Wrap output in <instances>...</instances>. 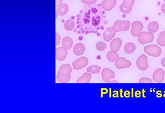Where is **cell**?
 Returning a JSON list of instances; mask_svg holds the SVG:
<instances>
[{"label": "cell", "mask_w": 165, "mask_h": 113, "mask_svg": "<svg viewBox=\"0 0 165 113\" xmlns=\"http://www.w3.org/2000/svg\"><path fill=\"white\" fill-rule=\"evenodd\" d=\"M103 14L99 6L92 5L84 6L78 16V28L84 33H93L101 28Z\"/></svg>", "instance_id": "cell-1"}, {"label": "cell", "mask_w": 165, "mask_h": 113, "mask_svg": "<svg viewBox=\"0 0 165 113\" xmlns=\"http://www.w3.org/2000/svg\"><path fill=\"white\" fill-rule=\"evenodd\" d=\"M144 51L149 56L157 57L161 53V49L156 45H148L145 46Z\"/></svg>", "instance_id": "cell-2"}, {"label": "cell", "mask_w": 165, "mask_h": 113, "mask_svg": "<svg viewBox=\"0 0 165 113\" xmlns=\"http://www.w3.org/2000/svg\"><path fill=\"white\" fill-rule=\"evenodd\" d=\"M154 39V35L150 32H142L138 35V42L141 45L151 43L153 41Z\"/></svg>", "instance_id": "cell-3"}, {"label": "cell", "mask_w": 165, "mask_h": 113, "mask_svg": "<svg viewBox=\"0 0 165 113\" xmlns=\"http://www.w3.org/2000/svg\"><path fill=\"white\" fill-rule=\"evenodd\" d=\"M131 22L128 20H118L115 22L113 27L117 32L127 31L129 30Z\"/></svg>", "instance_id": "cell-4"}, {"label": "cell", "mask_w": 165, "mask_h": 113, "mask_svg": "<svg viewBox=\"0 0 165 113\" xmlns=\"http://www.w3.org/2000/svg\"><path fill=\"white\" fill-rule=\"evenodd\" d=\"M89 60L85 57H81L75 60L72 64L73 67L76 70L84 68L88 65Z\"/></svg>", "instance_id": "cell-5"}, {"label": "cell", "mask_w": 165, "mask_h": 113, "mask_svg": "<svg viewBox=\"0 0 165 113\" xmlns=\"http://www.w3.org/2000/svg\"><path fill=\"white\" fill-rule=\"evenodd\" d=\"M136 65L138 69L142 71L146 70L148 68V58L145 55H141L137 60Z\"/></svg>", "instance_id": "cell-6"}, {"label": "cell", "mask_w": 165, "mask_h": 113, "mask_svg": "<svg viewBox=\"0 0 165 113\" xmlns=\"http://www.w3.org/2000/svg\"><path fill=\"white\" fill-rule=\"evenodd\" d=\"M115 74L114 71L109 68H104L102 71V79L105 83H109L110 81L115 78Z\"/></svg>", "instance_id": "cell-7"}, {"label": "cell", "mask_w": 165, "mask_h": 113, "mask_svg": "<svg viewBox=\"0 0 165 113\" xmlns=\"http://www.w3.org/2000/svg\"><path fill=\"white\" fill-rule=\"evenodd\" d=\"M115 65L118 69L127 68L131 65V62L126 59L124 57H119L115 61Z\"/></svg>", "instance_id": "cell-8"}, {"label": "cell", "mask_w": 165, "mask_h": 113, "mask_svg": "<svg viewBox=\"0 0 165 113\" xmlns=\"http://www.w3.org/2000/svg\"><path fill=\"white\" fill-rule=\"evenodd\" d=\"M134 0H123V3L120 6V10L122 13H130L132 11V7L134 4Z\"/></svg>", "instance_id": "cell-9"}, {"label": "cell", "mask_w": 165, "mask_h": 113, "mask_svg": "<svg viewBox=\"0 0 165 113\" xmlns=\"http://www.w3.org/2000/svg\"><path fill=\"white\" fill-rule=\"evenodd\" d=\"M143 24L140 21H135L133 22L132 26L131 31V35L134 37H137L143 29Z\"/></svg>", "instance_id": "cell-10"}, {"label": "cell", "mask_w": 165, "mask_h": 113, "mask_svg": "<svg viewBox=\"0 0 165 113\" xmlns=\"http://www.w3.org/2000/svg\"><path fill=\"white\" fill-rule=\"evenodd\" d=\"M165 71L161 68L156 70L153 73V79L156 83H161L165 78Z\"/></svg>", "instance_id": "cell-11"}, {"label": "cell", "mask_w": 165, "mask_h": 113, "mask_svg": "<svg viewBox=\"0 0 165 113\" xmlns=\"http://www.w3.org/2000/svg\"><path fill=\"white\" fill-rule=\"evenodd\" d=\"M67 49L64 47H59L56 48L55 50V58L58 61H63L66 59L68 54Z\"/></svg>", "instance_id": "cell-12"}, {"label": "cell", "mask_w": 165, "mask_h": 113, "mask_svg": "<svg viewBox=\"0 0 165 113\" xmlns=\"http://www.w3.org/2000/svg\"><path fill=\"white\" fill-rule=\"evenodd\" d=\"M116 31L115 28L113 27H109L104 32L103 35V37L104 40L107 42H109L114 38L116 35Z\"/></svg>", "instance_id": "cell-13"}, {"label": "cell", "mask_w": 165, "mask_h": 113, "mask_svg": "<svg viewBox=\"0 0 165 113\" xmlns=\"http://www.w3.org/2000/svg\"><path fill=\"white\" fill-rule=\"evenodd\" d=\"M116 0H104L102 2V8L107 11H109L116 5Z\"/></svg>", "instance_id": "cell-14"}, {"label": "cell", "mask_w": 165, "mask_h": 113, "mask_svg": "<svg viewBox=\"0 0 165 113\" xmlns=\"http://www.w3.org/2000/svg\"><path fill=\"white\" fill-rule=\"evenodd\" d=\"M122 45V40L119 38H115L110 43V47L111 50L118 52Z\"/></svg>", "instance_id": "cell-15"}, {"label": "cell", "mask_w": 165, "mask_h": 113, "mask_svg": "<svg viewBox=\"0 0 165 113\" xmlns=\"http://www.w3.org/2000/svg\"><path fill=\"white\" fill-rule=\"evenodd\" d=\"M72 71V67L70 65L63 64L60 66L58 72L62 75L68 76L71 74Z\"/></svg>", "instance_id": "cell-16"}, {"label": "cell", "mask_w": 165, "mask_h": 113, "mask_svg": "<svg viewBox=\"0 0 165 113\" xmlns=\"http://www.w3.org/2000/svg\"><path fill=\"white\" fill-rule=\"evenodd\" d=\"M85 48L84 45L81 43L76 44L73 48L74 54L77 56L82 55L85 51Z\"/></svg>", "instance_id": "cell-17"}, {"label": "cell", "mask_w": 165, "mask_h": 113, "mask_svg": "<svg viewBox=\"0 0 165 113\" xmlns=\"http://www.w3.org/2000/svg\"><path fill=\"white\" fill-rule=\"evenodd\" d=\"M68 10L69 7L68 5L65 3H64L59 7H58L56 9L55 13H56V15L62 16L66 15L68 13Z\"/></svg>", "instance_id": "cell-18"}, {"label": "cell", "mask_w": 165, "mask_h": 113, "mask_svg": "<svg viewBox=\"0 0 165 113\" xmlns=\"http://www.w3.org/2000/svg\"><path fill=\"white\" fill-rule=\"evenodd\" d=\"M92 79V75L89 72L84 74L77 81L78 83H89Z\"/></svg>", "instance_id": "cell-19"}, {"label": "cell", "mask_w": 165, "mask_h": 113, "mask_svg": "<svg viewBox=\"0 0 165 113\" xmlns=\"http://www.w3.org/2000/svg\"><path fill=\"white\" fill-rule=\"evenodd\" d=\"M73 40L71 38L65 37L63 39L62 45L67 50H70L73 45Z\"/></svg>", "instance_id": "cell-20"}, {"label": "cell", "mask_w": 165, "mask_h": 113, "mask_svg": "<svg viewBox=\"0 0 165 113\" xmlns=\"http://www.w3.org/2000/svg\"><path fill=\"white\" fill-rule=\"evenodd\" d=\"M71 78V75L68 76H64L58 72L56 75V79L59 83H66L70 81Z\"/></svg>", "instance_id": "cell-21"}, {"label": "cell", "mask_w": 165, "mask_h": 113, "mask_svg": "<svg viewBox=\"0 0 165 113\" xmlns=\"http://www.w3.org/2000/svg\"><path fill=\"white\" fill-rule=\"evenodd\" d=\"M107 57L108 61L111 62H114L117 58H119V55L117 54V52L111 50L108 52Z\"/></svg>", "instance_id": "cell-22"}, {"label": "cell", "mask_w": 165, "mask_h": 113, "mask_svg": "<svg viewBox=\"0 0 165 113\" xmlns=\"http://www.w3.org/2000/svg\"><path fill=\"white\" fill-rule=\"evenodd\" d=\"M136 50L135 45L133 43H128L124 46V50L126 53L128 54L133 53Z\"/></svg>", "instance_id": "cell-23"}, {"label": "cell", "mask_w": 165, "mask_h": 113, "mask_svg": "<svg viewBox=\"0 0 165 113\" xmlns=\"http://www.w3.org/2000/svg\"><path fill=\"white\" fill-rule=\"evenodd\" d=\"M159 28V25L158 22H152L148 25V30L151 33H155L158 30Z\"/></svg>", "instance_id": "cell-24"}, {"label": "cell", "mask_w": 165, "mask_h": 113, "mask_svg": "<svg viewBox=\"0 0 165 113\" xmlns=\"http://www.w3.org/2000/svg\"><path fill=\"white\" fill-rule=\"evenodd\" d=\"M101 67L97 65H92L87 69V71L90 73L97 74L101 71Z\"/></svg>", "instance_id": "cell-25"}, {"label": "cell", "mask_w": 165, "mask_h": 113, "mask_svg": "<svg viewBox=\"0 0 165 113\" xmlns=\"http://www.w3.org/2000/svg\"><path fill=\"white\" fill-rule=\"evenodd\" d=\"M74 26H75L74 22L72 20H68L64 24V27L65 29L68 31L72 30Z\"/></svg>", "instance_id": "cell-26"}, {"label": "cell", "mask_w": 165, "mask_h": 113, "mask_svg": "<svg viewBox=\"0 0 165 113\" xmlns=\"http://www.w3.org/2000/svg\"><path fill=\"white\" fill-rule=\"evenodd\" d=\"M157 43L160 46H165V31H163L160 33L159 37L157 39Z\"/></svg>", "instance_id": "cell-27"}, {"label": "cell", "mask_w": 165, "mask_h": 113, "mask_svg": "<svg viewBox=\"0 0 165 113\" xmlns=\"http://www.w3.org/2000/svg\"><path fill=\"white\" fill-rule=\"evenodd\" d=\"M107 48V45L105 42L99 41L96 45V48L99 51H102L105 50Z\"/></svg>", "instance_id": "cell-28"}, {"label": "cell", "mask_w": 165, "mask_h": 113, "mask_svg": "<svg viewBox=\"0 0 165 113\" xmlns=\"http://www.w3.org/2000/svg\"><path fill=\"white\" fill-rule=\"evenodd\" d=\"M153 81L151 79L146 78H141L139 81L140 83H152Z\"/></svg>", "instance_id": "cell-29"}, {"label": "cell", "mask_w": 165, "mask_h": 113, "mask_svg": "<svg viewBox=\"0 0 165 113\" xmlns=\"http://www.w3.org/2000/svg\"><path fill=\"white\" fill-rule=\"evenodd\" d=\"M60 35L58 33H55V45L58 46L60 43Z\"/></svg>", "instance_id": "cell-30"}, {"label": "cell", "mask_w": 165, "mask_h": 113, "mask_svg": "<svg viewBox=\"0 0 165 113\" xmlns=\"http://www.w3.org/2000/svg\"><path fill=\"white\" fill-rule=\"evenodd\" d=\"M83 3L86 4H93L97 2V0H81Z\"/></svg>", "instance_id": "cell-31"}, {"label": "cell", "mask_w": 165, "mask_h": 113, "mask_svg": "<svg viewBox=\"0 0 165 113\" xmlns=\"http://www.w3.org/2000/svg\"><path fill=\"white\" fill-rule=\"evenodd\" d=\"M63 0H55V7H59L63 4Z\"/></svg>", "instance_id": "cell-32"}, {"label": "cell", "mask_w": 165, "mask_h": 113, "mask_svg": "<svg viewBox=\"0 0 165 113\" xmlns=\"http://www.w3.org/2000/svg\"><path fill=\"white\" fill-rule=\"evenodd\" d=\"M161 65L165 68V57L162 59L161 61Z\"/></svg>", "instance_id": "cell-33"}, {"label": "cell", "mask_w": 165, "mask_h": 113, "mask_svg": "<svg viewBox=\"0 0 165 113\" xmlns=\"http://www.w3.org/2000/svg\"><path fill=\"white\" fill-rule=\"evenodd\" d=\"M161 10L162 12L165 14V3L163 4V5L161 6Z\"/></svg>", "instance_id": "cell-34"}, {"label": "cell", "mask_w": 165, "mask_h": 113, "mask_svg": "<svg viewBox=\"0 0 165 113\" xmlns=\"http://www.w3.org/2000/svg\"><path fill=\"white\" fill-rule=\"evenodd\" d=\"M109 83H118V82L116 80L110 81Z\"/></svg>", "instance_id": "cell-35"}, {"label": "cell", "mask_w": 165, "mask_h": 113, "mask_svg": "<svg viewBox=\"0 0 165 113\" xmlns=\"http://www.w3.org/2000/svg\"><path fill=\"white\" fill-rule=\"evenodd\" d=\"M68 1H70V0H68Z\"/></svg>", "instance_id": "cell-36"}]
</instances>
